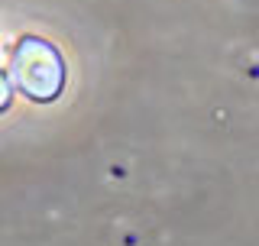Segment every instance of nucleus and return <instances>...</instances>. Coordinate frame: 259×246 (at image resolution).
<instances>
[{"label":"nucleus","mask_w":259,"mask_h":246,"mask_svg":"<svg viewBox=\"0 0 259 246\" xmlns=\"http://www.w3.org/2000/svg\"><path fill=\"white\" fill-rule=\"evenodd\" d=\"M10 97H13V85H10V78L0 71V113L10 107Z\"/></svg>","instance_id":"nucleus-2"},{"label":"nucleus","mask_w":259,"mask_h":246,"mask_svg":"<svg viewBox=\"0 0 259 246\" xmlns=\"http://www.w3.org/2000/svg\"><path fill=\"white\" fill-rule=\"evenodd\" d=\"M10 75L13 88H20L29 101L52 104L65 88V62L52 43L39 36H23L13 49Z\"/></svg>","instance_id":"nucleus-1"}]
</instances>
